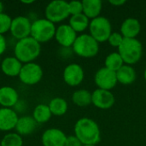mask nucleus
I'll list each match as a JSON object with an SVG mask.
<instances>
[{
	"label": "nucleus",
	"instance_id": "nucleus-29",
	"mask_svg": "<svg viewBox=\"0 0 146 146\" xmlns=\"http://www.w3.org/2000/svg\"><path fill=\"white\" fill-rule=\"evenodd\" d=\"M68 9H69V14L71 15H75L83 13V4L82 1H71L68 2Z\"/></svg>",
	"mask_w": 146,
	"mask_h": 146
},
{
	"label": "nucleus",
	"instance_id": "nucleus-7",
	"mask_svg": "<svg viewBox=\"0 0 146 146\" xmlns=\"http://www.w3.org/2000/svg\"><path fill=\"white\" fill-rule=\"evenodd\" d=\"M45 19L52 23H59L69 15L68 3L64 0H54L49 3L44 10Z\"/></svg>",
	"mask_w": 146,
	"mask_h": 146
},
{
	"label": "nucleus",
	"instance_id": "nucleus-40",
	"mask_svg": "<svg viewBox=\"0 0 146 146\" xmlns=\"http://www.w3.org/2000/svg\"><path fill=\"white\" fill-rule=\"evenodd\" d=\"M0 146H1V144H0Z\"/></svg>",
	"mask_w": 146,
	"mask_h": 146
},
{
	"label": "nucleus",
	"instance_id": "nucleus-17",
	"mask_svg": "<svg viewBox=\"0 0 146 146\" xmlns=\"http://www.w3.org/2000/svg\"><path fill=\"white\" fill-rule=\"evenodd\" d=\"M38 123L32 115H21L19 117L15 126V133L21 136H27L32 134L37 128Z\"/></svg>",
	"mask_w": 146,
	"mask_h": 146
},
{
	"label": "nucleus",
	"instance_id": "nucleus-36",
	"mask_svg": "<svg viewBox=\"0 0 146 146\" xmlns=\"http://www.w3.org/2000/svg\"><path fill=\"white\" fill-rule=\"evenodd\" d=\"M21 3H24V4H30V3H33L34 1L33 0H30V1H21Z\"/></svg>",
	"mask_w": 146,
	"mask_h": 146
},
{
	"label": "nucleus",
	"instance_id": "nucleus-23",
	"mask_svg": "<svg viewBox=\"0 0 146 146\" xmlns=\"http://www.w3.org/2000/svg\"><path fill=\"white\" fill-rule=\"evenodd\" d=\"M68 25L76 32V33H82L89 27L90 21L83 13L71 15L69 18Z\"/></svg>",
	"mask_w": 146,
	"mask_h": 146
},
{
	"label": "nucleus",
	"instance_id": "nucleus-11",
	"mask_svg": "<svg viewBox=\"0 0 146 146\" xmlns=\"http://www.w3.org/2000/svg\"><path fill=\"white\" fill-rule=\"evenodd\" d=\"M85 78L83 68L77 63L68 64L63 70L64 82L70 86H77L80 85Z\"/></svg>",
	"mask_w": 146,
	"mask_h": 146
},
{
	"label": "nucleus",
	"instance_id": "nucleus-22",
	"mask_svg": "<svg viewBox=\"0 0 146 146\" xmlns=\"http://www.w3.org/2000/svg\"><path fill=\"white\" fill-rule=\"evenodd\" d=\"M32 116L38 124H43L50 121L52 116V114L47 104H40L34 108Z\"/></svg>",
	"mask_w": 146,
	"mask_h": 146
},
{
	"label": "nucleus",
	"instance_id": "nucleus-35",
	"mask_svg": "<svg viewBox=\"0 0 146 146\" xmlns=\"http://www.w3.org/2000/svg\"><path fill=\"white\" fill-rule=\"evenodd\" d=\"M110 3L115 7H120V6L123 5L124 3H126V1L125 0H110Z\"/></svg>",
	"mask_w": 146,
	"mask_h": 146
},
{
	"label": "nucleus",
	"instance_id": "nucleus-31",
	"mask_svg": "<svg viewBox=\"0 0 146 146\" xmlns=\"http://www.w3.org/2000/svg\"><path fill=\"white\" fill-rule=\"evenodd\" d=\"M27 104L25 100L22 99H19L16 104L13 107V110L17 113V115L25 113L27 111Z\"/></svg>",
	"mask_w": 146,
	"mask_h": 146
},
{
	"label": "nucleus",
	"instance_id": "nucleus-8",
	"mask_svg": "<svg viewBox=\"0 0 146 146\" xmlns=\"http://www.w3.org/2000/svg\"><path fill=\"white\" fill-rule=\"evenodd\" d=\"M19 79L21 82L27 86H33L40 82L43 77V69L36 62H29L22 65Z\"/></svg>",
	"mask_w": 146,
	"mask_h": 146
},
{
	"label": "nucleus",
	"instance_id": "nucleus-34",
	"mask_svg": "<svg viewBox=\"0 0 146 146\" xmlns=\"http://www.w3.org/2000/svg\"><path fill=\"white\" fill-rule=\"evenodd\" d=\"M7 45H8V43H7L5 37L3 34H0V56L4 53V51L7 49Z\"/></svg>",
	"mask_w": 146,
	"mask_h": 146
},
{
	"label": "nucleus",
	"instance_id": "nucleus-9",
	"mask_svg": "<svg viewBox=\"0 0 146 146\" xmlns=\"http://www.w3.org/2000/svg\"><path fill=\"white\" fill-rule=\"evenodd\" d=\"M31 27L32 21L27 18V16L20 15L12 19L9 32L15 39L20 40L30 36Z\"/></svg>",
	"mask_w": 146,
	"mask_h": 146
},
{
	"label": "nucleus",
	"instance_id": "nucleus-38",
	"mask_svg": "<svg viewBox=\"0 0 146 146\" xmlns=\"http://www.w3.org/2000/svg\"><path fill=\"white\" fill-rule=\"evenodd\" d=\"M144 77H145V80L146 81V68L145 70V73H144Z\"/></svg>",
	"mask_w": 146,
	"mask_h": 146
},
{
	"label": "nucleus",
	"instance_id": "nucleus-19",
	"mask_svg": "<svg viewBox=\"0 0 146 146\" xmlns=\"http://www.w3.org/2000/svg\"><path fill=\"white\" fill-rule=\"evenodd\" d=\"M22 63L15 56H7L1 62L2 72L9 77L19 76Z\"/></svg>",
	"mask_w": 146,
	"mask_h": 146
},
{
	"label": "nucleus",
	"instance_id": "nucleus-3",
	"mask_svg": "<svg viewBox=\"0 0 146 146\" xmlns=\"http://www.w3.org/2000/svg\"><path fill=\"white\" fill-rule=\"evenodd\" d=\"M123 62L127 65H133L139 62L143 55V45L137 38H125L118 48Z\"/></svg>",
	"mask_w": 146,
	"mask_h": 146
},
{
	"label": "nucleus",
	"instance_id": "nucleus-18",
	"mask_svg": "<svg viewBox=\"0 0 146 146\" xmlns=\"http://www.w3.org/2000/svg\"><path fill=\"white\" fill-rule=\"evenodd\" d=\"M141 30V24L136 18L129 17L123 21L121 26V33L125 38H136Z\"/></svg>",
	"mask_w": 146,
	"mask_h": 146
},
{
	"label": "nucleus",
	"instance_id": "nucleus-25",
	"mask_svg": "<svg viewBox=\"0 0 146 146\" xmlns=\"http://www.w3.org/2000/svg\"><path fill=\"white\" fill-rule=\"evenodd\" d=\"M73 103L80 107H86L92 104V93L86 89L75 91L72 95Z\"/></svg>",
	"mask_w": 146,
	"mask_h": 146
},
{
	"label": "nucleus",
	"instance_id": "nucleus-21",
	"mask_svg": "<svg viewBox=\"0 0 146 146\" xmlns=\"http://www.w3.org/2000/svg\"><path fill=\"white\" fill-rule=\"evenodd\" d=\"M83 14L89 19H95L100 16L103 3L100 0H83Z\"/></svg>",
	"mask_w": 146,
	"mask_h": 146
},
{
	"label": "nucleus",
	"instance_id": "nucleus-26",
	"mask_svg": "<svg viewBox=\"0 0 146 146\" xmlns=\"http://www.w3.org/2000/svg\"><path fill=\"white\" fill-rule=\"evenodd\" d=\"M104 64L105 68L116 73L124 65V62L118 52H112L106 56Z\"/></svg>",
	"mask_w": 146,
	"mask_h": 146
},
{
	"label": "nucleus",
	"instance_id": "nucleus-27",
	"mask_svg": "<svg viewBox=\"0 0 146 146\" xmlns=\"http://www.w3.org/2000/svg\"><path fill=\"white\" fill-rule=\"evenodd\" d=\"M0 144L1 146H22L23 139L17 133L9 132L3 136Z\"/></svg>",
	"mask_w": 146,
	"mask_h": 146
},
{
	"label": "nucleus",
	"instance_id": "nucleus-16",
	"mask_svg": "<svg viewBox=\"0 0 146 146\" xmlns=\"http://www.w3.org/2000/svg\"><path fill=\"white\" fill-rule=\"evenodd\" d=\"M19 99V94L14 87L9 86L0 87V105L2 108L13 109Z\"/></svg>",
	"mask_w": 146,
	"mask_h": 146
},
{
	"label": "nucleus",
	"instance_id": "nucleus-6",
	"mask_svg": "<svg viewBox=\"0 0 146 146\" xmlns=\"http://www.w3.org/2000/svg\"><path fill=\"white\" fill-rule=\"evenodd\" d=\"M90 35L98 43L108 41L112 33V26L110 20L104 16H98L92 19L89 25Z\"/></svg>",
	"mask_w": 146,
	"mask_h": 146
},
{
	"label": "nucleus",
	"instance_id": "nucleus-30",
	"mask_svg": "<svg viewBox=\"0 0 146 146\" xmlns=\"http://www.w3.org/2000/svg\"><path fill=\"white\" fill-rule=\"evenodd\" d=\"M124 39V37L121 35V33H117V32H114L110 34V36L108 38V42L109 44L113 46V47H116L119 48L120 45L121 44L122 41Z\"/></svg>",
	"mask_w": 146,
	"mask_h": 146
},
{
	"label": "nucleus",
	"instance_id": "nucleus-39",
	"mask_svg": "<svg viewBox=\"0 0 146 146\" xmlns=\"http://www.w3.org/2000/svg\"><path fill=\"white\" fill-rule=\"evenodd\" d=\"M83 146H96V145H83Z\"/></svg>",
	"mask_w": 146,
	"mask_h": 146
},
{
	"label": "nucleus",
	"instance_id": "nucleus-4",
	"mask_svg": "<svg viewBox=\"0 0 146 146\" xmlns=\"http://www.w3.org/2000/svg\"><path fill=\"white\" fill-rule=\"evenodd\" d=\"M75 55L84 57L92 58L96 56L99 51V43L88 33L79 35L72 46Z\"/></svg>",
	"mask_w": 146,
	"mask_h": 146
},
{
	"label": "nucleus",
	"instance_id": "nucleus-28",
	"mask_svg": "<svg viewBox=\"0 0 146 146\" xmlns=\"http://www.w3.org/2000/svg\"><path fill=\"white\" fill-rule=\"evenodd\" d=\"M11 22L12 18L9 15L5 13L0 14V34L3 35L10 30Z\"/></svg>",
	"mask_w": 146,
	"mask_h": 146
},
{
	"label": "nucleus",
	"instance_id": "nucleus-2",
	"mask_svg": "<svg viewBox=\"0 0 146 146\" xmlns=\"http://www.w3.org/2000/svg\"><path fill=\"white\" fill-rule=\"evenodd\" d=\"M41 52V44L31 36L17 40L14 46V55L21 63L33 62Z\"/></svg>",
	"mask_w": 146,
	"mask_h": 146
},
{
	"label": "nucleus",
	"instance_id": "nucleus-32",
	"mask_svg": "<svg viewBox=\"0 0 146 146\" xmlns=\"http://www.w3.org/2000/svg\"><path fill=\"white\" fill-rule=\"evenodd\" d=\"M65 146H83V145L74 135H70L67 136Z\"/></svg>",
	"mask_w": 146,
	"mask_h": 146
},
{
	"label": "nucleus",
	"instance_id": "nucleus-20",
	"mask_svg": "<svg viewBox=\"0 0 146 146\" xmlns=\"http://www.w3.org/2000/svg\"><path fill=\"white\" fill-rule=\"evenodd\" d=\"M137 77V74L135 69L131 65L124 64L117 72H116V78L117 81L120 84L127 86L133 84Z\"/></svg>",
	"mask_w": 146,
	"mask_h": 146
},
{
	"label": "nucleus",
	"instance_id": "nucleus-24",
	"mask_svg": "<svg viewBox=\"0 0 146 146\" xmlns=\"http://www.w3.org/2000/svg\"><path fill=\"white\" fill-rule=\"evenodd\" d=\"M50 112L53 115L62 116L66 114L68 111V103L65 99L62 98H52L48 104Z\"/></svg>",
	"mask_w": 146,
	"mask_h": 146
},
{
	"label": "nucleus",
	"instance_id": "nucleus-14",
	"mask_svg": "<svg viewBox=\"0 0 146 146\" xmlns=\"http://www.w3.org/2000/svg\"><path fill=\"white\" fill-rule=\"evenodd\" d=\"M66 134L59 128H49L45 130L41 137L44 146H65Z\"/></svg>",
	"mask_w": 146,
	"mask_h": 146
},
{
	"label": "nucleus",
	"instance_id": "nucleus-33",
	"mask_svg": "<svg viewBox=\"0 0 146 146\" xmlns=\"http://www.w3.org/2000/svg\"><path fill=\"white\" fill-rule=\"evenodd\" d=\"M74 53L72 47H61L59 50V55L63 58H68Z\"/></svg>",
	"mask_w": 146,
	"mask_h": 146
},
{
	"label": "nucleus",
	"instance_id": "nucleus-12",
	"mask_svg": "<svg viewBox=\"0 0 146 146\" xmlns=\"http://www.w3.org/2000/svg\"><path fill=\"white\" fill-rule=\"evenodd\" d=\"M77 37V33L68 24H62L56 27L55 38L61 47H72Z\"/></svg>",
	"mask_w": 146,
	"mask_h": 146
},
{
	"label": "nucleus",
	"instance_id": "nucleus-13",
	"mask_svg": "<svg viewBox=\"0 0 146 146\" xmlns=\"http://www.w3.org/2000/svg\"><path fill=\"white\" fill-rule=\"evenodd\" d=\"M115 102V96L110 91L97 89L92 93V104L101 110L111 108Z\"/></svg>",
	"mask_w": 146,
	"mask_h": 146
},
{
	"label": "nucleus",
	"instance_id": "nucleus-1",
	"mask_svg": "<svg viewBox=\"0 0 146 146\" xmlns=\"http://www.w3.org/2000/svg\"><path fill=\"white\" fill-rule=\"evenodd\" d=\"M74 136L83 145H97L101 139L98 123L87 117L80 118L74 125Z\"/></svg>",
	"mask_w": 146,
	"mask_h": 146
},
{
	"label": "nucleus",
	"instance_id": "nucleus-15",
	"mask_svg": "<svg viewBox=\"0 0 146 146\" xmlns=\"http://www.w3.org/2000/svg\"><path fill=\"white\" fill-rule=\"evenodd\" d=\"M19 115L9 108H0V131L10 132L15 128Z\"/></svg>",
	"mask_w": 146,
	"mask_h": 146
},
{
	"label": "nucleus",
	"instance_id": "nucleus-5",
	"mask_svg": "<svg viewBox=\"0 0 146 146\" xmlns=\"http://www.w3.org/2000/svg\"><path fill=\"white\" fill-rule=\"evenodd\" d=\"M56 30L54 23L45 18H41L32 22L30 36L41 44L51 40L55 37Z\"/></svg>",
	"mask_w": 146,
	"mask_h": 146
},
{
	"label": "nucleus",
	"instance_id": "nucleus-10",
	"mask_svg": "<svg viewBox=\"0 0 146 146\" xmlns=\"http://www.w3.org/2000/svg\"><path fill=\"white\" fill-rule=\"evenodd\" d=\"M94 81L98 89L110 91L118 83L116 73L104 67L99 68L94 76Z\"/></svg>",
	"mask_w": 146,
	"mask_h": 146
},
{
	"label": "nucleus",
	"instance_id": "nucleus-37",
	"mask_svg": "<svg viewBox=\"0 0 146 146\" xmlns=\"http://www.w3.org/2000/svg\"><path fill=\"white\" fill-rule=\"evenodd\" d=\"M3 9H4L3 3L2 2H0V14L3 13Z\"/></svg>",
	"mask_w": 146,
	"mask_h": 146
}]
</instances>
